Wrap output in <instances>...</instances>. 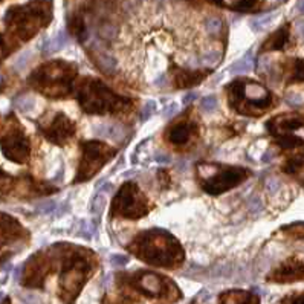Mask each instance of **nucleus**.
I'll use <instances>...</instances> for the list:
<instances>
[{
    "label": "nucleus",
    "instance_id": "f257e3e1",
    "mask_svg": "<svg viewBox=\"0 0 304 304\" xmlns=\"http://www.w3.org/2000/svg\"><path fill=\"white\" fill-rule=\"evenodd\" d=\"M127 251L147 265L176 269L185 262L181 243L165 230L153 228L139 233L127 246Z\"/></svg>",
    "mask_w": 304,
    "mask_h": 304
},
{
    "label": "nucleus",
    "instance_id": "f03ea898",
    "mask_svg": "<svg viewBox=\"0 0 304 304\" xmlns=\"http://www.w3.org/2000/svg\"><path fill=\"white\" fill-rule=\"evenodd\" d=\"M98 266L92 251L66 246L61 259V275L58 282V297L64 304H73L86 283L92 278Z\"/></svg>",
    "mask_w": 304,
    "mask_h": 304
},
{
    "label": "nucleus",
    "instance_id": "7ed1b4c3",
    "mask_svg": "<svg viewBox=\"0 0 304 304\" xmlns=\"http://www.w3.org/2000/svg\"><path fill=\"white\" fill-rule=\"evenodd\" d=\"M52 20L50 0H32L24 5H14L5 14V28L11 40L29 41Z\"/></svg>",
    "mask_w": 304,
    "mask_h": 304
},
{
    "label": "nucleus",
    "instance_id": "20e7f679",
    "mask_svg": "<svg viewBox=\"0 0 304 304\" xmlns=\"http://www.w3.org/2000/svg\"><path fill=\"white\" fill-rule=\"evenodd\" d=\"M118 289L130 295H142L156 304H174L182 300L179 286L168 277L151 271L116 275Z\"/></svg>",
    "mask_w": 304,
    "mask_h": 304
},
{
    "label": "nucleus",
    "instance_id": "39448f33",
    "mask_svg": "<svg viewBox=\"0 0 304 304\" xmlns=\"http://www.w3.org/2000/svg\"><path fill=\"white\" fill-rule=\"evenodd\" d=\"M77 72L78 69L75 64L63 60H54L38 66L29 75L28 84L50 99H63L72 95Z\"/></svg>",
    "mask_w": 304,
    "mask_h": 304
},
{
    "label": "nucleus",
    "instance_id": "423d86ee",
    "mask_svg": "<svg viewBox=\"0 0 304 304\" xmlns=\"http://www.w3.org/2000/svg\"><path fill=\"white\" fill-rule=\"evenodd\" d=\"M77 99L84 113L89 115L124 113L133 106L129 98L115 93L98 78H84L78 87Z\"/></svg>",
    "mask_w": 304,
    "mask_h": 304
},
{
    "label": "nucleus",
    "instance_id": "0eeeda50",
    "mask_svg": "<svg viewBox=\"0 0 304 304\" xmlns=\"http://www.w3.org/2000/svg\"><path fill=\"white\" fill-rule=\"evenodd\" d=\"M228 103L233 110L240 115L260 116L272 106V93L252 80H236L226 89Z\"/></svg>",
    "mask_w": 304,
    "mask_h": 304
},
{
    "label": "nucleus",
    "instance_id": "6e6552de",
    "mask_svg": "<svg viewBox=\"0 0 304 304\" xmlns=\"http://www.w3.org/2000/svg\"><path fill=\"white\" fill-rule=\"evenodd\" d=\"M251 176V171L243 167L200 162L197 165V179L202 190L211 196H219L226 193Z\"/></svg>",
    "mask_w": 304,
    "mask_h": 304
},
{
    "label": "nucleus",
    "instance_id": "1a4fd4ad",
    "mask_svg": "<svg viewBox=\"0 0 304 304\" xmlns=\"http://www.w3.org/2000/svg\"><path fill=\"white\" fill-rule=\"evenodd\" d=\"M64 251H66V245H54L29 257V260L24 263L21 285L24 288L41 289L44 286L46 278L55 271L58 260L63 259Z\"/></svg>",
    "mask_w": 304,
    "mask_h": 304
},
{
    "label": "nucleus",
    "instance_id": "9d476101",
    "mask_svg": "<svg viewBox=\"0 0 304 304\" xmlns=\"http://www.w3.org/2000/svg\"><path fill=\"white\" fill-rule=\"evenodd\" d=\"M151 211V204L141 188L133 184H124L115 194L110 207V217H121L136 220Z\"/></svg>",
    "mask_w": 304,
    "mask_h": 304
},
{
    "label": "nucleus",
    "instance_id": "9b49d317",
    "mask_svg": "<svg viewBox=\"0 0 304 304\" xmlns=\"http://www.w3.org/2000/svg\"><path fill=\"white\" fill-rule=\"evenodd\" d=\"M0 148L3 156L15 164H24L29 159V138L14 113L6 116L0 136Z\"/></svg>",
    "mask_w": 304,
    "mask_h": 304
},
{
    "label": "nucleus",
    "instance_id": "f8f14e48",
    "mask_svg": "<svg viewBox=\"0 0 304 304\" xmlns=\"http://www.w3.org/2000/svg\"><path fill=\"white\" fill-rule=\"evenodd\" d=\"M116 150L101 141H86L81 144V159L73 184L90 181L113 156Z\"/></svg>",
    "mask_w": 304,
    "mask_h": 304
},
{
    "label": "nucleus",
    "instance_id": "ddd939ff",
    "mask_svg": "<svg viewBox=\"0 0 304 304\" xmlns=\"http://www.w3.org/2000/svg\"><path fill=\"white\" fill-rule=\"evenodd\" d=\"M54 191H57V190L52 187L49 188L46 184L37 182L29 176L14 178L0 168V199L2 200H5L8 197L26 199V197L49 194Z\"/></svg>",
    "mask_w": 304,
    "mask_h": 304
},
{
    "label": "nucleus",
    "instance_id": "4468645a",
    "mask_svg": "<svg viewBox=\"0 0 304 304\" xmlns=\"http://www.w3.org/2000/svg\"><path fill=\"white\" fill-rule=\"evenodd\" d=\"M43 136L55 145H64L70 139H73L77 133L75 122L63 112H57L47 121L40 119L37 122Z\"/></svg>",
    "mask_w": 304,
    "mask_h": 304
},
{
    "label": "nucleus",
    "instance_id": "2eb2a0df",
    "mask_svg": "<svg viewBox=\"0 0 304 304\" xmlns=\"http://www.w3.org/2000/svg\"><path fill=\"white\" fill-rule=\"evenodd\" d=\"M197 136V122L190 118H181L171 122L165 130V139L168 144L184 148Z\"/></svg>",
    "mask_w": 304,
    "mask_h": 304
},
{
    "label": "nucleus",
    "instance_id": "dca6fc26",
    "mask_svg": "<svg viewBox=\"0 0 304 304\" xmlns=\"http://www.w3.org/2000/svg\"><path fill=\"white\" fill-rule=\"evenodd\" d=\"M304 127V118L300 115H278L272 119H269L266 122V129L268 132L278 139V144L283 141H288L289 138H292L294 132Z\"/></svg>",
    "mask_w": 304,
    "mask_h": 304
},
{
    "label": "nucleus",
    "instance_id": "f3484780",
    "mask_svg": "<svg viewBox=\"0 0 304 304\" xmlns=\"http://www.w3.org/2000/svg\"><path fill=\"white\" fill-rule=\"evenodd\" d=\"M268 282L277 283V285H288L295 282L304 280V260L297 257H291L286 262H283L277 269H274L268 277Z\"/></svg>",
    "mask_w": 304,
    "mask_h": 304
},
{
    "label": "nucleus",
    "instance_id": "a211bd4d",
    "mask_svg": "<svg viewBox=\"0 0 304 304\" xmlns=\"http://www.w3.org/2000/svg\"><path fill=\"white\" fill-rule=\"evenodd\" d=\"M28 239V231L14 217L0 213V249ZM2 262V260H0Z\"/></svg>",
    "mask_w": 304,
    "mask_h": 304
},
{
    "label": "nucleus",
    "instance_id": "6ab92c4d",
    "mask_svg": "<svg viewBox=\"0 0 304 304\" xmlns=\"http://www.w3.org/2000/svg\"><path fill=\"white\" fill-rule=\"evenodd\" d=\"M217 304H260V297L249 291L231 289L219 295Z\"/></svg>",
    "mask_w": 304,
    "mask_h": 304
},
{
    "label": "nucleus",
    "instance_id": "aec40b11",
    "mask_svg": "<svg viewBox=\"0 0 304 304\" xmlns=\"http://www.w3.org/2000/svg\"><path fill=\"white\" fill-rule=\"evenodd\" d=\"M210 73L208 69L205 70H184V69H176L173 72L174 75V83L178 86V89H185V87H191L199 84L207 75Z\"/></svg>",
    "mask_w": 304,
    "mask_h": 304
},
{
    "label": "nucleus",
    "instance_id": "412c9836",
    "mask_svg": "<svg viewBox=\"0 0 304 304\" xmlns=\"http://www.w3.org/2000/svg\"><path fill=\"white\" fill-rule=\"evenodd\" d=\"M289 41V24L282 26L277 29L272 35L268 37V40L262 44V52H269V50H282L286 47Z\"/></svg>",
    "mask_w": 304,
    "mask_h": 304
},
{
    "label": "nucleus",
    "instance_id": "4be33fe9",
    "mask_svg": "<svg viewBox=\"0 0 304 304\" xmlns=\"http://www.w3.org/2000/svg\"><path fill=\"white\" fill-rule=\"evenodd\" d=\"M283 170L304 185V148H300L286 159Z\"/></svg>",
    "mask_w": 304,
    "mask_h": 304
},
{
    "label": "nucleus",
    "instance_id": "5701e85b",
    "mask_svg": "<svg viewBox=\"0 0 304 304\" xmlns=\"http://www.w3.org/2000/svg\"><path fill=\"white\" fill-rule=\"evenodd\" d=\"M90 55L92 60L96 63V66L104 72V73H113L116 69V61L112 55H109L104 49H99L98 46L92 44L90 46Z\"/></svg>",
    "mask_w": 304,
    "mask_h": 304
},
{
    "label": "nucleus",
    "instance_id": "b1692460",
    "mask_svg": "<svg viewBox=\"0 0 304 304\" xmlns=\"http://www.w3.org/2000/svg\"><path fill=\"white\" fill-rule=\"evenodd\" d=\"M214 5L233 9V11H240V12H246V11H252L257 8L259 0H208Z\"/></svg>",
    "mask_w": 304,
    "mask_h": 304
},
{
    "label": "nucleus",
    "instance_id": "393cba45",
    "mask_svg": "<svg viewBox=\"0 0 304 304\" xmlns=\"http://www.w3.org/2000/svg\"><path fill=\"white\" fill-rule=\"evenodd\" d=\"M93 133L96 136L110 138V139H115V141H119L124 136V132H122V129L118 124H99V125H95L93 127Z\"/></svg>",
    "mask_w": 304,
    "mask_h": 304
},
{
    "label": "nucleus",
    "instance_id": "a878e982",
    "mask_svg": "<svg viewBox=\"0 0 304 304\" xmlns=\"http://www.w3.org/2000/svg\"><path fill=\"white\" fill-rule=\"evenodd\" d=\"M288 83H304V60L294 58L288 64Z\"/></svg>",
    "mask_w": 304,
    "mask_h": 304
},
{
    "label": "nucleus",
    "instance_id": "bb28decb",
    "mask_svg": "<svg viewBox=\"0 0 304 304\" xmlns=\"http://www.w3.org/2000/svg\"><path fill=\"white\" fill-rule=\"evenodd\" d=\"M66 44H67V34L63 32V31H60L55 37H52V38L46 43V46H44V54H54V52L63 49Z\"/></svg>",
    "mask_w": 304,
    "mask_h": 304
},
{
    "label": "nucleus",
    "instance_id": "cd10ccee",
    "mask_svg": "<svg viewBox=\"0 0 304 304\" xmlns=\"http://www.w3.org/2000/svg\"><path fill=\"white\" fill-rule=\"evenodd\" d=\"M252 66H254L252 54L248 52L245 57H242L240 60H237V61L230 67V70H231L233 73H236V75H239V73H248V72L252 70Z\"/></svg>",
    "mask_w": 304,
    "mask_h": 304
},
{
    "label": "nucleus",
    "instance_id": "c85d7f7f",
    "mask_svg": "<svg viewBox=\"0 0 304 304\" xmlns=\"http://www.w3.org/2000/svg\"><path fill=\"white\" fill-rule=\"evenodd\" d=\"M205 29L211 37L219 38V37H222V34L225 31V23L220 17H210L205 21Z\"/></svg>",
    "mask_w": 304,
    "mask_h": 304
},
{
    "label": "nucleus",
    "instance_id": "c756f323",
    "mask_svg": "<svg viewBox=\"0 0 304 304\" xmlns=\"http://www.w3.org/2000/svg\"><path fill=\"white\" fill-rule=\"evenodd\" d=\"M101 304H135V297L119 291L116 295H110V294L104 295Z\"/></svg>",
    "mask_w": 304,
    "mask_h": 304
},
{
    "label": "nucleus",
    "instance_id": "7c9ffc66",
    "mask_svg": "<svg viewBox=\"0 0 304 304\" xmlns=\"http://www.w3.org/2000/svg\"><path fill=\"white\" fill-rule=\"evenodd\" d=\"M275 17H277V14L259 15V17H254V18L249 21V24H251V28H252L254 31H263L265 28H268V26L274 21Z\"/></svg>",
    "mask_w": 304,
    "mask_h": 304
},
{
    "label": "nucleus",
    "instance_id": "2f4dec72",
    "mask_svg": "<svg viewBox=\"0 0 304 304\" xmlns=\"http://www.w3.org/2000/svg\"><path fill=\"white\" fill-rule=\"evenodd\" d=\"M14 107L18 109L20 112H31L35 107V99L28 95H20L14 99Z\"/></svg>",
    "mask_w": 304,
    "mask_h": 304
},
{
    "label": "nucleus",
    "instance_id": "473e14b6",
    "mask_svg": "<svg viewBox=\"0 0 304 304\" xmlns=\"http://www.w3.org/2000/svg\"><path fill=\"white\" fill-rule=\"evenodd\" d=\"M220 58H222V54L219 50H210V52H207V54H204L200 57V60H199L200 63L199 64H202V66H216L220 61Z\"/></svg>",
    "mask_w": 304,
    "mask_h": 304
},
{
    "label": "nucleus",
    "instance_id": "72a5a7b5",
    "mask_svg": "<svg viewBox=\"0 0 304 304\" xmlns=\"http://www.w3.org/2000/svg\"><path fill=\"white\" fill-rule=\"evenodd\" d=\"M283 231L295 239H304V222H298V223H292L289 226H285Z\"/></svg>",
    "mask_w": 304,
    "mask_h": 304
},
{
    "label": "nucleus",
    "instance_id": "f704fd0d",
    "mask_svg": "<svg viewBox=\"0 0 304 304\" xmlns=\"http://www.w3.org/2000/svg\"><path fill=\"white\" fill-rule=\"evenodd\" d=\"M155 112H156V103H155L153 99H148V101L144 104L142 110H141V121L150 119V118L153 116Z\"/></svg>",
    "mask_w": 304,
    "mask_h": 304
},
{
    "label": "nucleus",
    "instance_id": "c9c22d12",
    "mask_svg": "<svg viewBox=\"0 0 304 304\" xmlns=\"http://www.w3.org/2000/svg\"><path fill=\"white\" fill-rule=\"evenodd\" d=\"M104 202H106V197H104V190H101L99 191V196L96 194L95 197H93V200H92V214H101V210H103V207H104Z\"/></svg>",
    "mask_w": 304,
    "mask_h": 304
},
{
    "label": "nucleus",
    "instance_id": "e433bc0d",
    "mask_svg": "<svg viewBox=\"0 0 304 304\" xmlns=\"http://www.w3.org/2000/svg\"><path fill=\"white\" fill-rule=\"evenodd\" d=\"M200 107H202L204 110H207V112L216 110V107H217V98H216L214 95H210V96L202 98V99H200Z\"/></svg>",
    "mask_w": 304,
    "mask_h": 304
},
{
    "label": "nucleus",
    "instance_id": "4c0bfd02",
    "mask_svg": "<svg viewBox=\"0 0 304 304\" xmlns=\"http://www.w3.org/2000/svg\"><path fill=\"white\" fill-rule=\"evenodd\" d=\"M286 103L291 107H300L304 104V96L300 93H288L286 95Z\"/></svg>",
    "mask_w": 304,
    "mask_h": 304
},
{
    "label": "nucleus",
    "instance_id": "58836bf2",
    "mask_svg": "<svg viewBox=\"0 0 304 304\" xmlns=\"http://www.w3.org/2000/svg\"><path fill=\"white\" fill-rule=\"evenodd\" d=\"M282 304H304V292L291 294L282 300Z\"/></svg>",
    "mask_w": 304,
    "mask_h": 304
},
{
    "label": "nucleus",
    "instance_id": "ea45409f",
    "mask_svg": "<svg viewBox=\"0 0 304 304\" xmlns=\"http://www.w3.org/2000/svg\"><path fill=\"white\" fill-rule=\"evenodd\" d=\"M280 187H282V182H280L277 178L271 176V178L266 179V188H268V191H269L271 194H275V193L280 190Z\"/></svg>",
    "mask_w": 304,
    "mask_h": 304
},
{
    "label": "nucleus",
    "instance_id": "a19ab883",
    "mask_svg": "<svg viewBox=\"0 0 304 304\" xmlns=\"http://www.w3.org/2000/svg\"><path fill=\"white\" fill-rule=\"evenodd\" d=\"M9 52H11V46L6 43V40H5L3 35L0 34V63L9 55Z\"/></svg>",
    "mask_w": 304,
    "mask_h": 304
},
{
    "label": "nucleus",
    "instance_id": "79ce46f5",
    "mask_svg": "<svg viewBox=\"0 0 304 304\" xmlns=\"http://www.w3.org/2000/svg\"><path fill=\"white\" fill-rule=\"evenodd\" d=\"M178 112H179V106H178L176 103H170V104L162 110V116H164V118H170V116L176 115Z\"/></svg>",
    "mask_w": 304,
    "mask_h": 304
},
{
    "label": "nucleus",
    "instance_id": "37998d69",
    "mask_svg": "<svg viewBox=\"0 0 304 304\" xmlns=\"http://www.w3.org/2000/svg\"><path fill=\"white\" fill-rule=\"evenodd\" d=\"M110 262H112L113 265L124 266V265H127V263H129V259H127V257H124V256H119V254H113V256L110 257Z\"/></svg>",
    "mask_w": 304,
    "mask_h": 304
},
{
    "label": "nucleus",
    "instance_id": "c03bdc74",
    "mask_svg": "<svg viewBox=\"0 0 304 304\" xmlns=\"http://www.w3.org/2000/svg\"><path fill=\"white\" fill-rule=\"evenodd\" d=\"M249 207H251V211L252 213H260L262 211V202H260V199L259 197H252L249 200Z\"/></svg>",
    "mask_w": 304,
    "mask_h": 304
},
{
    "label": "nucleus",
    "instance_id": "a18cd8bd",
    "mask_svg": "<svg viewBox=\"0 0 304 304\" xmlns=\"http://www.w3.org/2000/svg\"><path fill=\"white\" fill-rule=\"evenodd\" d=\"M153 83H155L158 87H164V86L167 84V77H165L164 73H161V75H159V77H158V78L153 81Z\"/></svg>",
    "mask_w": 304,
    "mask_h": 304
},
{
    "label": "nucleus",
    "instance_id": "49530a36",
    "mask_svg": "<svg viewBox=\"0 0 304 304\" xmlns=\"http://www.w3.org/2000/svg\"><path fill=\"white\" fill-rule=\"evenodd\" d=\"M196 98H197V95H196L194 92H191V93H188L187 96H184V104H190V103H193Z\"/></svg>",
    "mask_w": 304,
    "mask_h": 304
},
{
    "label": "nucleus",
    "instance_id": "de8ad7c7",
    "mask_svg": "<svg viewBox=\"0 0 304 304\" xmlns=\"http://www.w3.org/2000/svg\"><path fill=\"white\" fill-rule=\"evenodd\" d=\"M297 31H298L300 37L304 40V20H301V21H298V23H297Z\"/></svg>",
    "mask_w": 304,
    "mask_h": 304
},
{
    "label": "nucleus",
    "instance_id": "09e8293b",
    "mask_svg": "<svg viewBox=\"0 0 304 304\" xmlns=\"http://www.w3.org/2000/svg\"><path fill=\"white\" fill-rule=\"evenodd\" d=\"M297 11H298L300 14H304V0H298V3H297Z\"/></svg>",
    "mask_w": 304,
    "mask_h": 304
},
{
    "label": "nucleus",
    "instance_id": "8fccbe9b",
    "mask_svg": "<svg viewBox=\"0 0 304 304\" xmlns=\"http://www.w3.org/2000/svg\"><path fill=\"white\" fill-rule=\"evenodd\" d=\"M0 304H11V300H9V298H5V300H3Z\"/></svg>",
    "mask_w": 304,
    "mask_h": 304
},
{
    "label": "nucleus",
    "instance_id": "3c124183",
    "mask_svg": "<svg viewBox=\"0 0 304 304\" xmlns=\"http://www.w3.org/2000/svg\"><path fill=\"white\" fill-rule=\"evenodd\" d=\"M190 304H199V303H197V300H193Z\"/></svg>",
    "mask_w": 304,
    "mask_h": 304
},
{
    "label": "nucleus",
    "instance_id": "603ef678",
    "mask_svg": "<svg viewBox=\"0 0 304 304\" xmlns=\"http://www.w3.org/2000/svg\"><path fill=\"white\" fill-rule=\"evenodd\" d=\"M277 2H285V0H277Z\"/></svg>",
    "mask_w": 304,
    "mask_h": 304
},
{
    "label": "nucleus",
    "instance_id": "864d4df0",
    "mask_svg": "<svg viewBox=\"0 0 304 304\" xmlns=\"http://www.w3.org/2000/svg\"><path fill=\"white\" fill-rule=\"evenodd\" d=\"M0 2H3V0H0Z\"/></svg>",
    "mask_w": 304,
    "mask_h": 304
}]
</instances>
